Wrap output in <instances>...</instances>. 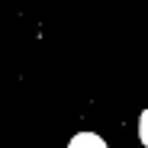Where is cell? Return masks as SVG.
<instances>
[{
    "instance_id": "6da1fadb",
    "label": "cell",
    "mask_w": 148,
    "mask_h": 148,
    "mask_svg": "<svg viewBox=\"0 0 148 148\" xmlns=\"http://www.w3.org/2000/svg\"><path fill=\"white\" fill-rule=\"evenodd\" d=\"M68 148H106V142L97 135V132H77V135L68 142Z\"/></svg>"
},
{
    "instance_id": "7a4b0ae2",
    "label": "cell",
    "mask_w": 148,
    "mask_h": 148,
    "mask_svg": "<svg viewBox=\"0 0 148 148\" xmlns=\"http://www.w3.org/2000/svg\"><path fill=\"white\" fill-rule=\"evenodd\" d=\"M145 122H148V113H142V126H138V135H142V145L148 142V129H145Z\"/></svg>"
}]
</instances>
